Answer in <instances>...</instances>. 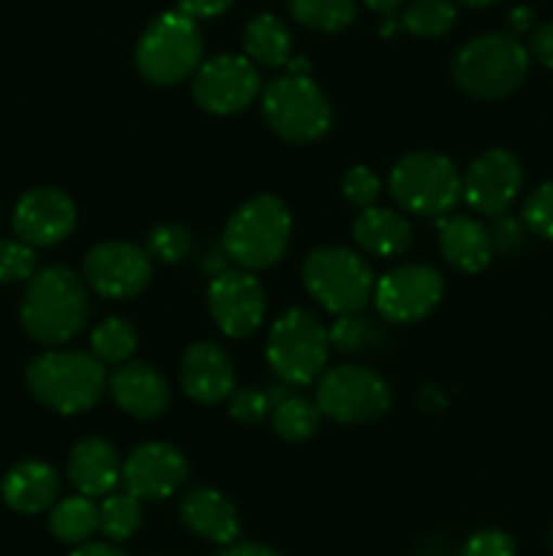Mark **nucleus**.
Listing matches in <instances>:
<instances>
[{"mask_svg": "<svg viewBox=\"0 0 553 556\" xmlns=\"http://www.w3.org/2000/svg\"><path fill=\"white\" fill-rule=\"evenodd\" d=\"M260 76L255 63L242 54H217L198 65L193 76V98L209 114H236L255 101Z\"/></svg>", "mask_w": 553, "mask_h": 556, "instance_id": "f8f14e48", "label": "nucleus"}, {"mask_svg": "<svg viewBox=\"0 0 553 556\" xmlns=\"http://www.w3.org/2000/svg\"><path fill=\"white\" fill-rule=\"evenodd\" d=\"M233 0H179V11L193 20H211V16L226 14Z\"/></svg>", "mask_w": 553, "mask_h": 556, "instance_id": "a19ab883", "label": "nucleus"}, {"mask_svg": "<svg viewBox=\"0 0 553 556\" xmlns=\"http://www.w3.org/2000/svg\"><path fill=\"white\" fill-rule=\"evenodd\" d=\"M92 356L101 364H125L136 353L139 337L136 329L123 318H106L92 331Z\"/></svg>", "mask_w": 553, "mask_h": 556, "instance_id": "c756f323", "label": "nucleus"}, {"mask_svg": "<svg viewBox=\"0 0 553 556\" xmlns=\"http://www.w3.org/2000/svg\"><path fill=\"white\" fill-rule=\"evenodd\" d=\"M152 275L150 255L139 244L103 242L87 253L85 280L106 299H133L146 288Z\"/></svg>", "mask_w": 553, "mask_h": 556, "instance_id": "2eb2a0df", "label": "nucleus"}, {"mask_svg": "<svg viewBox=\"0 0 553 556\" xmlns=\"http://www.w3.org/2000/svg\"><path fill=\"white\" fill-rule=\"evenodd\" d=\"M49 530L63 543H85L98 530V505L92 497H65L49 514Z\"/></svg>", "mask_w": 553, "mask_h": 556, "instance_id": "a878e982", "label": "nucleus"}, {"mask_svg": "<svg viewBox=\"0 0 553 556\" xmlns=\"http://www.w3.org/2000/svg\"><path fill=\"white\" fill-rule=\"evenodd\" d=\"M510 22H513V30H515V33L529 30V25H531V11H529V9H515L513 14H510Z\"/></svg>", "mask_w": 553, "mask_h": 556, "instance_id": "c03bdc74", "label": "nucleus"}, {"mask_svg": "<svg viewBox=\"0 0 553 556\" xmlns=\"http://www.w3.org/2000/svg\"><path fill=\"white\" fill-rule=\"evenodd\" d=\"M342 195L350 206L356 210H369L374 206L380 195V179L372 168L366 166H352L347 168L345 177H342Z\"/></svg>", "mask_w": 553, "mask_h": 556, "instance_id": "c9c22d12", "label": "nucleus"}, {"mask_svg": "<svg viewBox=\"0 0 553 556\" xmlns=\"http://www.w3.org/2000/svg\"><path fill=\"white\" fill-rule=\"evenodd\" d=\"M244 52L260 65H285L293 52L291 30L274 14H258L244 27Z\"/></svg>", "mask_w": 553, "mask_h": 556, "instance_id": "393cba45", "label": "nucleus"}, {"mask_svg": "<svg viewBox=\"0 0 553 556\" xmlns=\"http://www.w3.org/2000/svg\"><path fill=\"white\" fill-rule=\"evenodd\" d=\"M233 386H236V372L220 345L195 342L188 348L182 358V389L190 400L201 405H217L231 396Z\"/></svg>", "mask_w": 553, "mask_h": 556, "instance_id": "6ab92c4d", "label": "nucleus"}, {"mask_svg": "<svg viewBox=\"0 0 553 556\" xmlns=\"http://www.w3.org/2000/svg\"><path fill=\"white\" fill-rule=\"evenodd\" d=\"M464 5H472V9H483V5H491L497 3V0H461Z\"/></svg>", "mask_w": 553, "mask_h": 556, "instance_id": "49530a36", "label": "nucleus"}, {"mask_svg": "<svg viewBox=\"0 0 553 556\" xmlns=\"http://www.w3.org/2000/svg\"><path fill=\"white\" fill-rule=\"evenodd\" d=\"M377 340V329L372 326V320L358 318L356 313H347L336 318V324L331 326L329 342L336 348V351H361V348H369Z\"/></svg>", "mask_w": 553, "mask_h": 556, "instance_id": "473e14b6", "label": "nucleus"}, {"mask_svg": "<svg viewBox=\"0 0 553 556\" xmlns=\"http://www.w3.org/2000/svg\"><path fill=\"white\" fill-rule=\"evenodd\" d=\"M204 60V38L193 16L182 11L160 14L139 38L136 65L152 85H179Z\"/></svg>", "mask_w": 553, "mask_h": 556, "instance_id": "39448f33", "label": "nucleus"}, {"mask_svg": "<svg viewBox=\"0 0 553 556\" xmlns=\"http://www.w3.org/2000/svg\"><path fill=\"white\" fill-rule=\"evenodd\" d=\"M352 239L358 248L380 258H394L401 255L412 242V228L404 215L383 206H369L352 223Z\"/></svg>", "mask_w": 553, "mask_h": 556, "instance_id": "b1692460", "label": "nucleus"}, {"mask_svg": "<svg viewBox=\"0 0 553 556\" xmlns=\"http://www.w3.org/2000/svg\"><path fill=\"white\" fill-rule=\"evenodd\" d=\"M445 280L437 269L426 264H404L385 271L374 282V304L377 313L390 324H412L421 320L442 302Z\"/></svg>", "mask_w": 553, "mask_h": 556, "instance_id": "9b49d317", "label": "nucleus"}, {"mask_svg": "<svg viewBox=\"0 0 553 556\" xmlns=\"http://www.w3.org/2000/svg\"><path fill=\"white\" fill-rule=\"evenodd\" d=\"M190 244V231L179 223H163V226L152 228L150 237H146V255L157 258L160 264H177L188 255Z\"/></svg>", "mask_w": 553, "mask_h": 556, "instance_id": "2f4dec72", "label": "nucleus"}, {"mask_svg": "<svg viewBox=\"0 0 553 556\" xmlns=\"http://www.w3.org/2000/svg\"><path fill=\"white\" fill-rule=\"evenodd\" d=\"M106 375L95 356L81 351H49L27 367V389L43 407L63 416L85 413L101 400Z\"/></svg>", "mask_w": 553, "mask_h": 556, "instance_id": "7ed1b4c3", "label": "nucleus"}, {"mask_svg": "<svg viewBox=\"0 0 553 556\" xmlns=\"http://www.w3.org/2000/svg\"><path fill=\"white\" fill-rule=\"evenodd\" d=\"M271 400L263 394V391L255 389H233L231 396H228V410L236 418L239 424H260L269 413Z\"/></svg>", "mask_w": 553, "mask_h": 556, "instance_id": "e433bc0d", "label": "nucleus"}, {"mask_svg": "<svg viewBox=\"0 0 553 556\" xmlns=\"http://www.w3.org/2000/svg\"><path fill=\"white\" fill-rule=\"evenodd\" d=\"M141 527V500L130 492L108 494L103 505L98 508V530L108 538V541L119 543L136 535Z\"/></svg>", "mask_w": 553, "mask_h": 556, "instance_id": "cd10ccee", "label": "nucleus"}, {"mask_svg": "<svg viewBox=\"0 0 553 556\" xmlns=\"http://www.w3.org/2000/svg\"><path fill=\"white\" fill-rule=\"evenodd\" d=\"M461 556H515V541L502 530H480L464 543Z\"/></svg>", "mask_w": 553, "mask_h": 556, "instance_id": "4c0bfd02", "label": "nucleus"}, {"mask_svg": "<svg viewBox=\"0 0 553 556\" xmlns=\"http://www.w3.org/2000/svg\"><path fill=\"white\" fill-rule=\"evenodd\" d=\"M488 231H491L493 250H499L502 255H513L515 250H520V244H524V228H520L518 220L504 215V212L497 215L493 228H488Z\"/></svg>", "mask_w": 553, "mask_h": 556, "instance_id": "58836bf2", "label": "nucleus"}, {"mask_svg": "<svg viewBox=\"0 0 553 556\" xmlns=\"http://www.w3.org/2000/svg\"><path fill=\"white\" fill-rule=\"evenodd\" d=\"M551 543H553V535H551Z\"/></svg>", "mask_w": 553, "mask_h": 556, "instance_id": "de8ad7c7", "label": "nucleus"}, {"mask_svg": "<svg viewBox=\"0 0 553 556\" xmlns=\"http://www.w3.org/2000/svg\"><path fill=\"white\" fill-rule=\"evenodd\" d=\"M263 119L276 136L293 144L320 139L331 125V103L309 76L287 74L263 90Z\"/></svg>", "mask_w": 553, "mask_h": 556, "instance_id": "1a4fd4ad", "label": "nucleus"}, {"mask_svg": "<svg viewBox=\"0 0 553 556\" xmlns=\"http://www.w3.org/2000/svg\"><path fill=\"white\" fill-rule=\"evenodd\" d=\"M439 248H442V255L448 258V264L466 271V275H477L493 258L491 231L483 223L464 215L442 220V228H439Z\"/></svg>", "mask_w": 553, "mask_h": 556, "instance_id": "4be33fe9", "label": "nucleus"}, {"mask_svg": "<svg viewBox=\"0 0 553 556\" xmlns=\"http://www.w3.org/2000/svg\"><path fill=\"white\" fill-rule=\"evenodd\" d=\"M90 299L85 280L68 266H47L36 271L22 296L20 320L27 337L41 345H63L87 324Z\"/></svg>", "mask_w": 553, "mask_h": 556, "instance_id": "f257e3e1", "label": "nucleus"}, {"mask_svg": "<svg viewBox=\"0 0 553 556\" xmlns=\"http://www.w3.org/2000/svg\"><path fill=\"white\" fill-rule=\"evenodd\" d=\"M529 52L535 54L537 63L553 71V20L542 22V25H537L535 30H531Z\"/></svg>", "mask_w": 553, "mask_h": 556, "instance_id": "ea45409f", "label": "nucleus"}, {"mask_svg": "<svg viewBox=\"0 0 553 556\" xmlns=\"http://www.w3.org/2000/svg\"><path fill=\"white\" fill-rule=\"evenodd\" d=\"M57 472L52 470L43 462H20V465L11 467L3 478V486H0V494H3L5 505L16 514H41L57 497Z\"/></svg>", "mask_w": 553, "mask_h": 556, "instance_id": "5701e85b", "label": "nucleus"}, {"mask_svg": "<svg viewBox=\"0 0 553 556\" xmlns=\"http://www.w3.org/2000/svg\"><path fill=\"white\" fill-rule=\"evenodd\" d=\"M188 478V462L173 445L144 443L130 451L123 465L125 492L139 500H166Z\"/></svg>", "mask_w": 553, "mask_h": 556, "instance_id": "f3484780", "label": "nucleus"}, {"mask_svg": "<svg viewBox=\"0 0 553 556\" xmlns=\"http://www.w3.org/2000/svg\"><path fill=\"white\" fill-rule=\"evenodd\" d=\"M36 275V253L22 239H0V282L30 280Z\"/></svg>", "mask_w": 553, "mask_h": 556, "instance_id": "72a5a7b5", "label": "nucleus"}, {"mask_svg": "<svg viewBox=\"0 0 553 556\" xmlns=\"http://www.w3.org/2000/svg\"><path fill=\"white\" fill-rule=\"evenodd\" d=\"M298 25L320 33H336L356 20V0H287Z\"/></svg>", "mask_w": 553, "mask_h": 556, "instance_id": "bb28decb", "label": "nucleus"}, {"mask_svg": "<svg viewBox=\"0 0 553 556\" xmlns=\"http://www.w3.org/2000/svg\"><path fill=\"white\" fill-rule=\"evenodd\" d=\"M220 556H282V554H276L274 548H269V546H255V543H242V546L228 548V552H222Z\"/></svg>", "mask_w": 553, "mask_h": 556, "instance_id": "37998d69", "label": "nucleus"}, {"mask_svg": "<svg viewBox=\"0 0 553 556\" xmlns=\"http://www.w3.org/2000/svg\"><path fill=\"white\" fill-rule=\"evenodd\" d=\"M529 71V52L513 33H486L455 52L450 74L472 98L499 101L524 85Z\"/></svg>", "mask_w": 553, "mask_h": 556, "instance_id": "f03ea898", "label": "nucleus"}, {"mask_svg": "<svg viewBox=\"0 0 553 556\" xmlns=\"http://www.w3.org/2000/svg\"><path fill=\"white\" fill-rule=\"evenodd\" d=\"M320 407L318 402H309L304 396H282L274 405V429L282 440H307L318 432L320 427Z\"/></svg>", "mask_w": 553, "mask_h": 556, "instance_id": "c85d7f7f", "label": "nucleus"}, {"mask_svg": "<svg viewBox=\"0 0 553 556\" xmlns=\"http://www.w3.org/2000/svg\"><path fill=\"white\" fill-rule=\"evenodd\" d=\"M455 5L453 0H412L407 3L401 25L415 38H439L453 27Z\"/></svg>", "mask_w": 553, "mask_h": 556, "instance_id": "7c9ffc66", "label": "nucleus"}, {"mask_svg": "<svg viewBox=\"0 0 553 556\" xmlns=\"http://www.w3.org/2000/svg\"><path fill=\"white\" fill-rule=\"evenodd\" d=\"M524 223L531 233L553 242V179L542 182L524 204Z\"/></svg>", "mask_w": 553, "mask_h": 556, "instance_id": "f704fd0d", "label": "nucleus"}, {"mask_svg": "<svg viewBox=\"0 0 553 556\" xmlns=\"http://www.w3.org/2000/svg\"><path fill=\"white\" fill-rule=\"evenodd\" d=\"M182 525L204 541L228 546L239 535V514L231 500L209 486L190 489L179 505Z\"/></svg>", "mask_w": 553, "mask_h": 556, "instance_id": "aec40b11", "label": "nucleus"}, {"mask_svg": "<svg viewBox=\"0 0 553 556\" xmlns=\"http://www.w3.org/2000/svg\"><path fill=\"white\" fill-rule=\"evenodd\" d=\"M524 185V168L510 150L493 147L477 155L461 177V199L475 212L497 217L510 210Z\"/></svg>", "mask_w": 553, "mask_h": 556, "instance_id": "ddd939ff", "label": "nucleus"}, {"mask_svg": "<svg viewBox=\"0 0 553 556\" xmlns=\"http://www.w3.org/2000/svg\"><path fill=\"white\" fill-rule=\"evenodd\" d=\"M108 391H112L119 410L141 418V421L163 416L171 405V391H168L166 378L152 364L144 362L119 364L117 372L108 378Z\"/></svg>", "mask_w": 553, "mask_h": 556, "instance_id": "a211bd4d", "label": "nucleus"}, {"mask_svg": "<svg viewBox=\"0 0 553 556\" xmlns=\"http://www.w3.org/2000/svg\"><path fill=\"white\" fill-rule=\"evenodd\" d=\"M209 313L217 329L231 340H247L255 334L266 315V293L258 277L249 271H222L211 280Z\"/></svg>", "mask_w": 553, "mask_h": 556, "instance_id": "4468645a", "label": "nucleus"}, {"mask_svg": "<svg viewBox=\"0 0 553 556\" xmlns=\"http://www.w3.org/2000/svg\"><path fill=\"white\" fill-rule=\"evenodd\" d=\"M329 345V331L323 329L318 315L293 307L271 326L266 358L280 380L291 386H309L323 375Z\"/></svg>", "mask_w": 553, "mask_h": 556, "instance_id": "6e6552de", "label": "nucleus"}, {"mask_svg": "<svg viewBox=\"0 0 553 556\" xmlns=\"http://www.w3.org/2000/svg\"><path fill=\"white\" fill-rule=\"evenodd\" d=\"M363 3H366L372 11H380V14H390V11L399 9L404 0H363Z\"/></svg>", "mask_w": 553, "mask_h": 556, "instance_id": "a18cd8bd", "label": "nucleus"}, {"mask_svg": "<svg viewBox=\"0 0 553 556\" xmlns=\"http://www.w3.org/2000/svg\"><path fill=\"white\" fill-rule=\"evenodd\" d=\"M70 556H125L112 543H79V548H74Z\"/></svg>", "mask_w": 553, "mask_h": 556, "instance_id": "79ce46f5", "label": "nucleus"}, {"mask_svg": "<svg viewBox=\"0 0 553 556\" xmlns=\"http://www.w3.org/2000/svg\"><path fill=\"white\" fill-rule=\"evenodd\" d=\"M291 228L285 201L260 193L233 212L222 233V248L244 269H269L285 255Z\"/></svg>", "mask_w": 553, "mask_h": 556, "instance_id": "20e7f679", "label": "nucleus"}, {"mask_svg": "<svg viewBox=\"0 0 553 556\" xmlns=\"http://www.w3.org/2000/svg\"><path fill=\"white\" fill-rule=\"evenodd\" d=\"M304 288L334 315L361 313L374 296V275L366 261L347 248H320L301 266Z\"/></svg>", "mask_w": 553, "mask_h": 556, "instance_id": "0eeeda50", "label": "nucleus"}, {"mask_svg": "<svg viewBox=\"0 0 553 556\" xmlns=\"http://www.w3.org/2000/svg\"><path fill=\"white\" fill-rule=\"evenodd\" d=\"M318 407L339 424H366L390 407V389L377 372L342 364L318 378Z\"/></svg>", "mask_w": 553, "mask_h": 556, "instance_id": "9d476101", "label": "nucleus"}, {"mask_svg": "<svg viewBox=\"0 0 553 556\" xmlns=\"http://www.w3.org/2000/svg\"><path fill=\"white\" fill-rule=\"evenodd\" d=\"M68 478L76 492L85 497L112 494L114 486L123 481V462L117 448L101 438L79 440L68 456Z\"/></svg>", "mask_w": 553, "mask_h": 556, "instance_id": "412c9836", "label": "nucleus"}, {"mask_svg": "<svg viewBox=\"0 0 553 556\" xmlns=\"http://www.w3.org/2000/svg\"><path fill=\"white\" fill-rule=\"evenodd\" d=\"M390 195L404 212L439 217L461 199V174L448 155L417 150L396 161L388 177Z\"/></svg>", "mask_w": 553, "mask_h": 556, "instance_id": "423d86ee", "label": "nucleus"}, {"mask_svg": "<svg viewBox=\"0 0 553 556\" xmlns=\"http://www.w3.org/2000/svg\"><path fill=\"white\" fill-rule=\"evenodd\" d=\"M11 223L16 237L30 248H52L74 231L76 206L63 190L36 188L22 195Z\"/></svg>", "mask_w": 553, "mask_h": 556, "instance_id": "dca6fc26", "label": "nucleus"}]
</instances>
